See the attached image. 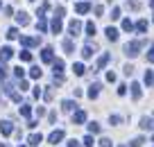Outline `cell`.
Masks as SVG:
<instances>
[{"instance_id":"obj_38","label":"cell","mask_w":154,"mask_h":147,"mask_svg":"<svg viewBox=\"0 0 154 147\" xmlns=\"http://www.w3.org/2000/svg\"><path fill=\"white\" fill-rule=\"evenodd\" d=\"M109 122H111V124H120V122H122V118H120V115H111Z\"/></svg>"},{"instance_id":"obj_44","label":"cell","mask_w":154,"mask_h":147,"mask_svg":"<svg viewBox=\"0 0 154 147\" xmlns=\"http://www.w3.org/2000/svg\"><path fill=\"white\" fill-rule=\"evenodd\" d=\"M125 93H127V86L120 84V86H118V95H125Z\"/></svg>"},{"instance_id":"obj_23","label":"cell","mask_w":154,"mask_h":147,"mask_svg":"<svg viewBox=\"0 0 154 147\" xmlns=\"http://www.w3.org/2000/svg\"><path fill=\"white\" fill-rule=\"evenodd\" d=\"M72 72H75L77 77H82L84 72H86V68H84V63H75V66H72Z\"/></svg>"},{"instance_id":"obj_12","label":"cell","mask_w":154,"mask_h":147,"mask_svg":"<svg viewBox=\"0 0 154 147\" xmlns=\"http://www.w3.org/2000/svg\"><path fill=\"white\" fill-rule=\"evenodd\" d=\"M20 43H23L25 47H34V45H38V38H34V36H20Z\"/></svg>"},{"instance_id":"obj_53","label":"cell","mask_w":154,"mask_h":147,"mask_svg":"<svg viewBox=\"0 0 154 147\" xmlns=\"http://www.w3.org/2000/svg\"><path fill=\"white\" fill-rule=\"evenodd\" d=\"M0 7H2V2H0Z\"/></svg>"},{"instance_id":"obj_30","label":"cell","mask_w":154,"mask_h":147,"mask_svg":"<svg viewBox=\"0 0 154 147\" xmlns=\"http://www.w3.org/2000/svg\"><path fill=\"white\" fill-rule=\"evenodd\" d=\"M122 29H125V32H131V29H134V23H131L129 18H125L122 20Z\"/></svg>"},{"instance_id":"obj_45","label":"cell","mask_w":154,"mask_h":147,"mask_svg":"<svg viewBox=\"0 0 154 147\" xmlns=\"http://www.w3.org/2000/svg\"><path fill=\"white\" fill-rule=\"evenodd\" d=\"M106 81H116V72H111V70L106 72Z\"/></svg>"},{"instance_id":"obj_3","label":"cell","mask_w":154,"mask_h":147,"mask_svg":"<svg viewBox=\"0 0 154 147\" xmlns=\"http://www.w3.org/2000/svg\"><path fill=\"white\" fill-rule=\"evenodd\" d=\"M11 57H14V50H11L9 45H5L2 50H0V63H7Z\"/></svg>"},{"instance_id":"obj_28","label":"cell","mask_w":154,"mask_h":147,"mask_svg":"<svg viewBox=\"0 0 154 147\" xmlns=\"http://www.w3.org/2000/svg\"><path fill=\"white\" fill-rule=\"evenodd\" d=\"M20 61H32V52L29 50H20Z\"/></svg>"},{"instance_id":"obj_21","label":"cell","mask_w":154,"mask_h":147,"mask_svg":"<svg viewBox=\"0 0 154 147\" xmlns=\"http://www.w3.org/2000/svg\"><path fill=\"white\" fill-rule=\"evenodd\" d=\"M93 50H95V45H84L82 47V57L84 59H91L93 57Z\"/></svg>"},{"instance_id":"obj_5","label":"cell","mask_w":154,"mask_h":147,"mask_svg":"<svg viewBox=\"0 0 154 147\" xmlns=\"http://www.w3.org/2000/svg\"><path fill=\"white\" fill-rule=\"evenodd\" d=\"M63 136H66V133L61 131V129H57V131H52L48 136V142H52V145H57V142H61L63 140Z\"/></svg>"},{"instance_id":"obj_54","label":"cell","mask_w":154,"mask_h":147,"mask_svg":"<svg viewBox=\"0 0 154 147\" xmlns=\"http://www.w3.org/2000/svg\"><path fill=\"white\" fill-rule=\"evenodd\" d=\"M120 147H125V145H120Z\"/></svg>"},{"instance_id":"obj_26","label":"cell","mask_w":154,"mask_h":147,"mask_svg":"<svg viewBox=\"0 0 154 147\" xmlns=\"http://www.w3.org/2000/svg\"><path fill=\"white\" fill-rule=\"evenodd\" d=\"M145 84H147V86L154 84V72L152 70H145Z\"/></svg>"},{"instance_id":"obj_14","label":"cell","mask_w":154,"mask_h":147,"mask_svg":"<svg viewBox=\"0 0 154 147\" xmlns=\"http://www.w3.org/2000/svg\"><path fill=\"white\" fill-rule=\"evenodd\" d=\"M104 34H106V38H109V41H118V34H120V32H118L116 27H106Z\"/></svg>"},{"instance_id":"obj_47","label":"cell","mask_w":154,"mask_h":147,"mask_svg":"<svg viewBox=\"0 0 154 147\" xmlns=\"http://www.w3.org/2000/svg\"><path fill=\"white\" fill-rule=\"evenodd\" d=\"M5 77H7V72H5V68L0 66V81H5Z\"/></svg>"},{"instance_id":"obj_35","label":"cell","mask_w":154,"mask_h":147,"mask_svg":"<svg viewBox=\"0 0 154 147\" xmlns=\"http://www.w3.org/2000/svg\"><path fill=\"white\" fill-rule=\"evenodd\" d=\"M93 145H95V142H93V133H91V136L84 138V147H93Z\"/></svg>"},{"instance_id":"obj_29","label":"cell","mask_w":154,"mask_h":147,"mask_svg":"<svg viewBox=\"0 0 154 147\" xmlns=\"http://www.w3.org/2000/svg\"><path fill=\"white\" fill-rule=\"evenodd\" d=\"M5 36H7V38H9V41H14V38H16V36H18V29H16V27H11V29H7V34H5Z\"/></svg>"},{"instance_id":"obj_11","label":"cell","mask_w":154,"mask_h":147,"mask_svg":"<svg viewBox=\"0 0 154 147\" xmlns=\"http://www.w3.org/2000/svg\"><path fill=\"white\" fill-rule=\"evenodd\" d=\"M109 59H111V54H102V57L100 59H97V66H95V70H93V72H97V70H102V68H104L106 66V63H109Z\"/></svg>"},{"instance_id":"obj_13","label":"cell","mask_w":154,"mask_h":147,"mask_svg":"<svg viewBox=\"0 0 154 147\" xmlns=\"http://www.w3.org/2000/svg\"><path fill=\"white\" fill-rule=\"evenodd\" d=\"M100 88H102L100 84H91V86H88V97H91V100H95L97 95H100Z\"/></svg>"},{"instance_id":"obj_49","label":"cell","mask_w":154,"mask_h":147,"mask_svg":"<svg viewBox=\"0 0 154 147\" xmlns=\"http://www.w3.org/2000/svg\"><path fill=\"white\" fill-rule=\"evenodd\" d=\"M68 147H79V145H77V140H70V142H68Z\"/></svg>"},{"instance_id":"obj_9","label":"cell","mask_w":154,"mask_h":147,"mask_svg":"<svg viewBox=\"0 0 154 147\" xmlns=\"http://www.w3.org/2000/svg\"><path fill=\"white\" fill-rule=\"evenodd\" d=\"M140 95H143V86H140L138 81H134V84H131V97H134V100H140Z\"/></svg>"},{"instance_id":"obj_25","label":"cell","mask_w":154,"mask_h":147,"mask_svg":"<svg viewBox=\"0 0 154 147\" xmlns=\"http://www.w3.org/2000/svg\"><path fill=\"white\" fill-rule=\"evenodd\" d=\"M29 113H32V106H29V104L20 106V115H23V118H29Z\"/></svg>"},{"instance_id":"obj_55","label":"cell","mask_w":154,"mask_h":147,"mask_svg":"<svg viewBox=\"0 0 154 147\" xmlns=\"http://www.w3.org/2000/svg\"><path fill=\"white\" fill-rule=\"evenodd\" d=\"M152 18H154V16H152Z\"/></svg>"},{"instance_id":"obj_2","label":"cell","mask_w":154,"mask_h":147,"mask_svg":"<svg viewBox=\"0 0 154 147\" xmlns=\"http://www.w3.org/2000/svg\"><path fill=\"white\" fill-rule=\"evenodd\" d=\"M41 59H43V61L45 63H52L54 61V50H52V47H43V50H41Z\"/></svg>"},{"instance_id":"obj_10","label":"cell","mask_w":154,"mask_h":147,"mask_svg":"<svg viewBox=\"0 0 154 147\" xmlns=\"http://www.w3.org/2000/svg\"><path fill=\"white\" fill-rule=\"evenodd\" d=\"M16 23H18L20 27H25V25H29V16L25 14V11H18V14H16Z\"/></svg>"},{"instance_id":"obj_20","label":"cell","mask_w":154,"mask_h":147,"mask_svg":"<svg viewBox=\"0 0 154 147\" xmlns=\"http://www.w3.org/2000/svg\"><path fill=\"white\" fill-rule=\"evenodd\" d=\"M41 140H43V136H41V133H32V136L27 138V142H29L32 147H36V145H38Z\"/></svg>"},{"instance_id":"obj_15","label":"cell","mask_w":154,"mask_h":147,"mask_svg":"<svg viewBox=\"0 0 154 147\" xmlns=\"http://www.w3.org/2000/svg\"><path fill=\"white\" fill-rule=\"evenodd\" d=\"M50 29H52V34H59V32H61V18H57V16H54L52 23H50Z\"/></svg>"},{"instance_id":"obj_37","label":"cell","mask_w":154,"mask_h":147,"mask_svg":"<svg viewBox=\"0 0 154 147\" xmlns=\"http://www.w3.org/2000/svg\"><path fill=\"white\" fill-rule=\"evenodd\" d=\"M147 63H154V43H152V47H149V52H147Z\"/></svg>"},{"instance_id":"obj_36","label":"cell","mask_w":154,"mask_h":147,"mask_svg":"<svg viewBox=\"0 0 154 147\" xmlns=\"http://www.w3.org/2000/svg\"><path fill=\"white\" fill-rule=\"evenodd\" d=\"M100 147H113L111 138H102V140H100Z\"/></svg>"},{"instance_id":"obj_6","label":"cell","mask_w":154,"mask_h":147,"mask_svg":"<svg viewBox=\"0 0 154 147\" xmlns=\"http://www.w3.org/2000/svg\"><path fill=\"white\" fill-rule=\"evenodd\" d=\"M68 32H70V36H77V34L82 32V23L79 20H70L68 23Z\"/></svg>"},{"instance_id":"obj_8","label":"cell","mask_w":154,"mask_h":147,"mask_svg":"<svg viewBox=\"0 0 154 147\" xmlns=\"http://www.w3.org/2000/svg\"><path fill=\"white\" fill-rule=\"evenodd\" d=\"M75 109H77V104L72 100H63L61 102V111H63V113H72Z\"/></svg>"},{"instance_id":"obj_43","label":"cell","mask_w":154,"mask_h":147,"mask_svg":"<svg viewBox=\"0 0 154 147\" xmlns=\"http://www.w3.org/2000/svg\"><path fill=\"white\" fill-rule=\"evenodd\" d=\"M93 11H95L97 16H102V14H104V7H102V5H95V9H93Z\"/></svg>"},{"instance_id":"obj_4","label":"cell","mask_w":154,"mask_h":147,"mask_svg":"<svg viewBox=\"0 0 154 147\" xmlns=\"http://www.w3.org/2000/svg\"><path fill=\"white\" fill-rule=\"evenodd\" d=\"M0 133H2V136H11V133H14V124H11L9 120H2V122H0Z\"/></svg>"},{"instance_id":"obj_17","label":"cell","mask_w":154,"mask_h":147,"mask_svg":"<svg viewBox=\"0 0 154 147\" xmlns=\"http://www.w3.org/2000/svg\"><path fill=\"white\" fill-rule=\"evenodd\" d=\"M75 11H77V14H86V11H91V5H88V2H77Z\"/></svg>"},{"instance_id":"obj_52","label":"cell","mask_w":154,"mask_h":147,"mask_svg":"<svg viewBox=\"0 0 154 147\" xmlns=\"http://www.w3.org/2000/svg\"><path fill=\"white\" fill-rule=\"evenodd\" d=\"M18 147H25V145H18Z\"/></svg>"},{"instance_id":"obj_27","label":"cell","mask_w":154,"mask_h":147,"mask_svg":"<svg viewBox=\"0 0 154 147\" xmlns=\"http://www.w3.org/2000/svg\"><path fill=\"white\" fill-rule=\"evenodd\" d=\"M36 27H38V32H45V29H48V23H45V18H43V16H41V18H38Z\"/></svg>"},{"instance_id":"obj_50","label":"cell","mask_w":154,"mask_h":147,"mask_svg":"<svg viewBox=\"0 0 154 147\" xmlns=\"http://www.w3.org/2000/svg\"><path fill=\"white\" fill-rule=\"evenodd\" d=\"M0 147H7V145H5V142H0Z\"/></svg>"},{"instance_id":"obj_31","label":"cell","mask_w":154,"mask_h":147,"mask_svg":"<svg viewBox=\"0 0 154 147\" xmlns=\"http://www.w3.org/2000/svg\"><path fill=\"white\" fill-rule=\"evenodd\" d=\"M88 133H100V124L97 122H88Z\"/></svg>"},{"instance_id":"obj_18","label":"cell","mask_w":154,"mask_h":147,"mask_svg":"<svg viewBox=\"0 0 154 147\" xmlns=\"http://www.w3.org/2000/svg\"><path fill=\"white\" fill-rule=\"evenodd\" d=\"M152 127H154V120H152V118H147V115H145V118H140V129H147V131H149Z\"/></svg>"},{"instance_id":"obj_34","label":"cell","mask_w":154,"mask_h":147,"mask_svg":"<svg viewBox=\"0 0 154 147\" xmlns=\"http://www.w3.org/2000/svg\"><path fill=\"white\" fill-rule=\"evenodd\" d=\"M41 95H43V97H45V102H50V100H52V86H48V90H45V93H41Z\"/></svg>"},{"instance_id":"obj_51","label":"cell","mask_w":154,"mask_h":147,"mask_svg":"<svg viewBox=\"0 0 154 147\" xmlns=\"http://www.w3.org/2000/svg\"><path fill=\"white\" fill-rule=\"evenodd\" d=\"M152 7H154V0H152Z\"/></svg>"},{"instance_id":"obj_40","label":"cell","mask_w":154,"mask_h":147,"mask_svg":"<svg viewBox=\"0 0 154 147\" xmlns=\"http://www.w3.org/2000/svg\"><path fill=\"white\" fill-rule=\"evenodd\" d=\"M14 75H16V77H18V79H23V75H25V70H23V68H20V66H18V68H14Z\"/></svg>"},{"instance_id":"obj_33","label":"cell","mask_w":154,"mask_h":147,"mask_svg":"<svg viewBox=\"0 0 154 147\" xmlns=\"http://www.w3.org/2000/svg\"><path fill=\"white\" fill-rule=\"evenodd\" d=\"M84 29H86V36H93V34H95V25H93V23H86Z\"/></svg>"},{"instance_id":"obj_41","label":"cell","mask_w":154,"mask_h":147,"mask_svg":"<svg viewBox=\"0 0 154 147\" xmlns=\"http://www.w3.org/2000/svg\"><path fill=\"white\" fill-rule=\"evenodd\" d=\"M143 138H134V140H131V147H143Z\"/></svg>"},{"instance_id":"obj_7","label":"cell","mask_w":154,"mask_h":147,"mask_svg":"<svg viewBox=\"0 0 154 147\" xmlns=\"http://www.w3.org/2000/svg\"><path fill=\"white\" fill-rule=\"evenodd\" d=\"M72 122H75V124H84V122H86V111H77L75 109V113H72Z\"/></svg>"},{"instance_id":"obj_46","label":"cell","mask_w":154,"mask_h":147,"mask_svg":"<svg viewBox=\"0 0 154 147\" xmlns=\"http://www.w3.org/2000/svg\"><path fill=\"white\" fill-rule=\"evenodd\" d=\"M125 75H127V77L134 75V68H131V66H125Z\"/></svg>"},{"instance_id":"obj_1","label":"cell","mask_w":154,"mask_h":147,"mask_svg":"<svg viewBox=\"0 0 154 147\" xmlns=\"http://www.w3.org/2000/svg\"><path fill=\"white\" fill-rule=\"evenodd\" d=\"M140 47H143V41H129L125 45V54H127V57H138Z\"/></svg>"},{"instance_id":"obj_19","label":"cell","mask_w":154,"mask_h":147,"mask_svg":"<svg viewBox=\"0 0 154 147\" xmlns=\"http://www.w3.org/2000/svg\"><path fill=\"white\" fill-rule=\"evenodd\" d=\"M41 75H43V70H41L38 66H32V68H29V77H32V79H41Z\"/></svg>"},{"instance_id":"obj_42","label":"cell","mask_w":154,"mask_h":147,"mask_svg":"<svg viewBox=\"0 0 154 147\" xmlns=\"http://www.w3.org/2000/svg\"><path fill=\"white\" fill-rule=\"evenodd\" d=\"M111 18H113V20L120 18V9H118V7H113V11H111Z\"/></svg>"},{"instance_id":"obj_22","label":"cell","mask_w":154,"mask_h":147,"mask_svg":"<svg viewBox=\"0 0 154 147\" xmlns=\"http://www.w3.org/2000/svg\"><path fill=\"white\" fill-rule=\"evenodd\" d=\"M61 45H63V50H66V54H72V52H75V45H72V41H70V38H66V41H63Z\"/></svg>"},{"instance_id":"obj_48","label":"cell","mask_w":154,"mask_h":147,"mask_svg":"<svg viewBox=\"0 0 154 147\" xmlns=\"http://www.w3.org/2000/svg\"><path fill=\"white\" fill-rule=\"evenodd\" d=\"M48 120H50V122L54 124V122H57V113H50V115H48Z\"/></svg>"},{"instance_id":"obj_39","label":"cell","mask_w":154,"mask_h":147,"mask_svg":"<svg viewBox=\"0 0 154 147\" xmlns=\"http://www.w3.org/2000/svg\"><path fill=\"white\" fill-rule=\"evenodd\" d=\"M63 14H66L63 7H57V9H54V16H57V18H63Z\"/></svg>"},{"instance_id":"obj_16","label":"cell","mask_w":154,"mask_h":147,"mask_svg":"<svg viewBox=\"0 0 154 147\" xmlns=\"http://www.w3.org/2000/svg\"><path fill=\"white\" fill-rule=\"evenodd\" d=\"M52 72H54V75H61V72H63V61H61V59H54V61H52Z\"/></svg>"},{"instance_id":"obj_32","label":"cell","mask_w":154,"mask_h":147,"mask_svg":"<svg viewBox=\"0 0 154 147\" xmlns=\"http://www.w3.org/2000/svg\"><path fill=\"white\" fill-rule=\"evenodd\" d=\"M127 7H129V9H140V2H138V0H127Z\"/></svg>"},{"instance_id":"obj_24","label":"cell","mask_w":154,"mask_h":147,"mask_svg":"<svg viewBox=\"0 0 154 147\" xmlns=\"http://www.w3.org/2000/svg\"><path fill=\"white\" fill-rule=\"evenodd\" d=\"M134 27H136V32H140V34H145V32H147V20H138V23H136V25H134Z\"/></svg>"}]
</instances>
